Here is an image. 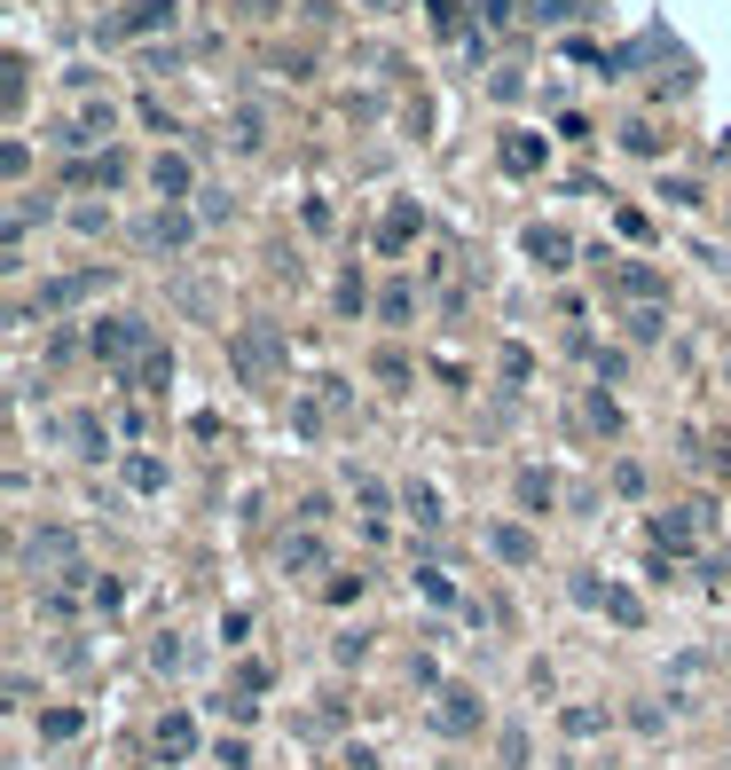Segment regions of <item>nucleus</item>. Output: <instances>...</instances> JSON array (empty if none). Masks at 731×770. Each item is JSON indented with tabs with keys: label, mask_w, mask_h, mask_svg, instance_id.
Masks as SVG:
<instances>
[{
	"label": "nucleus",
	"mask_w": 731,
	"mask_h": 770,
	"mask_svg": "<svg viewBox=\"0 0 731 770\" xmlns=\"http://www.w3.org/2000/svg\"><path fill=\"white\" fill-rule=\"evenodd\" d=\"M150 346V323H135V315H111V323H94V354L111 362V370H126Z\"/></svg>",
	"instance_id": "1"
},
{
	"label": "nucleus",
	"mask_w": 731,
	"mask_h": 770,
	"mask_svg": "<svg viewBox=\"0 0 731 770\" xmlns=\"http://www.w3.org/2000/svg\"><path fill=\"white\" fill-rule=\"evenodd\" d=\"M174 9H181V0H126V9L111 16V40H142V31L174 24Z\"/></svg>",
	"instance_id": "2"
},
{
	"label": "nucleus",
	"mask_w": 731,
	"mask_h": 770,
	"mask_svg": "<svg viewBox=\"0 0 731 770\" xmlns=\"http://www.w3.org/2000/svg\"><path fill=\"white\" fill-rule=\"evenodd\" d=\"M527 252H535V267H551V276H558V267H567V228H527Z\"/></svg>",
	"instance_id": "3"
},
{
	"label": "nucleus",
	"mask_w": 731,
	"mask_h": 770,
	"mask_svg": "<svg viewBox=\"0 0 731 770\" xmlns=\"http://www.w3.org/2000/svg\"><path fill=\"white\" fill-rule=\"evenodd\" d=\"M150 189L165 197V205H174V197H189V165H181V157H157V165H150Z\"/></svg>",
	"instance_id": "4"
},
{
	"label": "nucleus",
	"mask_w": 731,
	"mask_h": 770,
	"mask_svg": "<svg viewBox=\"0 0 731 770\" xmlns=\"http://www.w3.org/2000/svg\"><path fill=\"white\" fill-rule=\"evenodd\" d=\"M237 362H244L252 378H268V370H276V339H260V330H244V339H237Z\"/></svg>",
	"instance_id": "5"
},
{
	"label": "nucleus",
	"mask_w": 731,
	"mask_h": 770,
	"mask_svg": "<svg viewBox=\"0 0 731 770\" xmlns=\"http://www.w3.org/2000/svg\"><path fill=\"white\" fill-rule=\"evenodd\" d=\"M409 237H417V205H393V213H386V228H378V244H386V252H402Z\"/></svg>",
	"instance_id": "6"
},
{
	"label": "nucleus",
	"mask_w": 731,
	"mask_h": 770,
	"mask_svg": "<svg viewBox=\"0 0 731 770\" xmlns=\"http://www.w3.org/2000/svg\"><path fill=\"white\" fill-rule=\"evenodd\" d=\"M504 165H512V174H535V165H543V142H527V134H512V142H504Z\"/></svg>",
	"instance_id": "7"
},
{
	"label": "nucleus",
	"mask_w": 731,
	"mask_h": 770,
	"mask_svg": "<svg viewBox=\"0 0 731 770\" xmlns=\"http://www.w3.org/2000/svg\"><path fill=\"white\" fill-rule=\"evenodd\" d=\"M449 708H441V731H472V692H441Z\"/></svg>",
	"instance_id": "8"
},
{
	"label": "nucleus",
	"mask_w": 731,
	"mask_h": 770,
	"mask_svg": "<svg viewBox=\"0 0 731 770\" xmlns=\"http://www.w3.org/2000/svg\"><path fill=\"white\" fill-rule=\"evenodd\" d=\"M519 504L527 512H551V480L543 472H519Z\"/></svg>",
	"instance_id": "9"
},
{
	"label": "nucleus",
	"mask_w": 731,
	"mask_h": 770,
	"mask_svg": "<svg viewBox=\"0 0 731 770\" xmlns=\"http://www.w3.org/2000/svg\"><path fill=\"white\" fill-rule=\"evenodd\" d=\"M495 551H504V558H535V543H527L519 527H495Z\"/></svg>",
	"instance_id": "10"
},
{
	"label": "nucleus",
	"mask_w": 731,
	"mask_h": 770,
	"mask_svg": "<svg viewBox=\"0 0 731 770\" xmlns=\"http://www.w3.org/2000/svg\"><path fill=\"white\" fill-rule=\"evenodd\" d=\"M157 747H174V755H189V716H174V723H157Z\"/></svg>",
	"instance_id": "11"
},
{
	"label": "nucleus",
	"mask_w": 731,
	"mask_h": 770,
	"mask_svg": "<svg viewBox=\"0 0 731 770\" xmlns=\"http://www.w3.org/2000/svg\"><path fill=\"white\" fill-rule=\"evenodd\" d=\"M621 142L638 150V157H653V150H660V134H653V126H621Z\"/></svg>",
	"instance_id": "12"
}]
</instances>
